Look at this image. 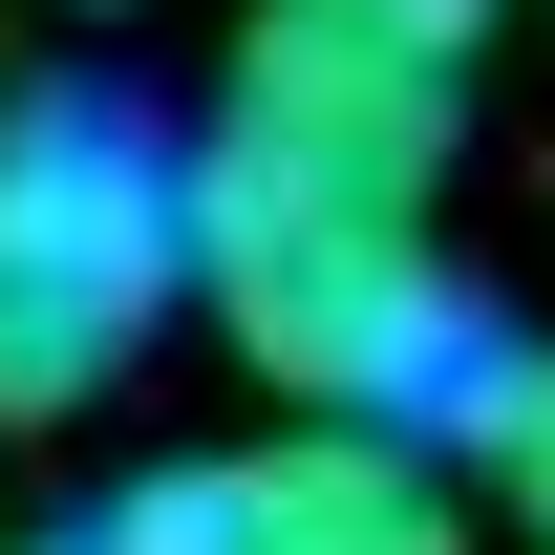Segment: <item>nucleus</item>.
<instances>
[{
  "label": "nucleus",
  "instance_id": "nucleus-2",
  "mask_svg": "<svg viewBox=\"0 0 555 555\" xmlns=\"http://www.w3.org/2000/svg\"><path fill=\"white\" fill-rule=\"evenodd\" d=\"M193 321V129L129 86H0V427H86Z\"/></svg>",
  "mask_w": 555,
  "mask_h": 555
},
{
  "label": "nucleus",
  "instance_id": "nucleus-4",
  "mask_svg": "<svg viewBox=\"0 0 555 555\" xmlns=\"http://www.w3.org/2000/svg\"><path fill=\"white\" fill-rule=\"evenodd\" d=\"M235 555H470V470L427 449V427H343L299 406L278 449H235Z\"/></svg>",
  "mask_w": 555,
  "mask_h": 555
},
{
  "label": "nucleus",
  "instance_id": "nucleus-5",
  "mask_svg": "<svg viewBox=\"0 0 555 555\" xmlns=\"http://www.w3.org/2000/svg\"><path fill=\"white\" fill-rule=\"evenodd\" d=\"M427 449H449V470L555 555V343H470V385L427 406Z\"/></svg>",
  "mask_w": 555,
  "mask_h": 555
},
{
  "label": "nucleus",
  "instance_id": "nucleus-7",
  "mask_svg": "<svg viewBox=\"0 0 555 555\" xmlns=\"http://www.w3.org/2000/svg\"><path fill=\"white\" fill-rule=\"evenodd\" d=\"M449 22H491V0H449Z\"/></svg>",
  "mask_w": 555,
  "mask_h": 555
},
{
  "label": "nucleus",
  "instance_id": "nucleus-3",
  "mask_svg": "<svg viewBox=\"0 0 555 555\" xmlns=\"http://www.w3.org/2000/svg\"><path fill=\"white\" fill-rule=\"evenodd\" d=\"M470 129V22L449 0H257L235 22V86H214V150H278L321 193H406Z\"/></svg>",
  "mask_w": 555,
  "mask_h": 555
},
{
  "label": "nucleus",
  "instance_id": "nucleus-6",
  "mask_svg": "<svg viewBox=\"0 0 555 555\" xmlns=\"http://www.w3.org/2000/svg\"><path fill=\"white\" fill-rule=\"evenodd\" d=\"M0 555H235V491L150 470V491H107V513H65V534H0Z\"/></svg>",
  "mask_w": 555,
  "mask_h": 555
},
{
  "label": "nucleus",
  "instance_id": "nucleus-1",
  "mask_svg": "<svg viewBox=\"0 0 555 555\" xmlns=\"http://www.w3.org/2000/svg\"><path fill=\"white\" fill-rule=\"evenodd\" d=\"M193 321L278 406H343V427H427L470 385V343H491L406 193H321V171L214 150V129H193Z\"/></svg>",
  "mask_w": 555,
  "mask_h": 555
}]
</instances>
